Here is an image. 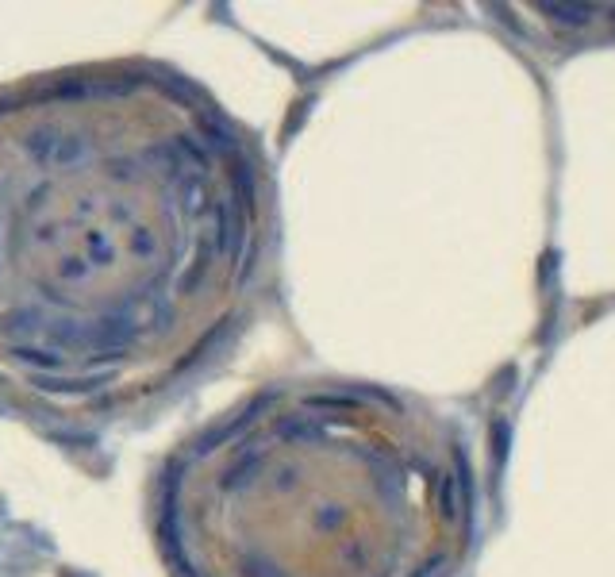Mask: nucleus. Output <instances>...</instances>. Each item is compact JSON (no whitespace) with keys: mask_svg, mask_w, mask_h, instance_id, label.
<instances>
[{"mask_svg":"<svg viewBox=\"0 0 615 577\" xmlns=\"http://www.w3.org/2000/svg\"><path fill=\"white\" fill-rule=\"evenodd\" d=\"M542 12H550V20H569V24H589V12L585 4H542Z\"/></svg>","mask_w":615,"mask_h":577,"instance_id":"nucleus-2","label":"nucleus"},{"mask_svg":"<svg viewBox=\"0 0 615 577\" xmlns=\"http://www.w3.org/2000/svg\"><path fill=\"white\" fill-rule=\"evenodd\" d=\"M254 189L204 112L143 77L0 104V389H150L254 258Z\"/></svg>","mask_w":615,"mask_h":577,"instance_id":"nucleus-1","label":"nucleus"}]
</instances>
